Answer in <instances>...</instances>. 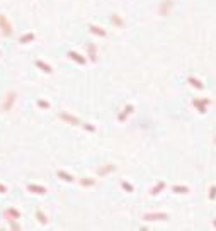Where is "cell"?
<instances>
[{"mask_svg":"<svg viewBox=\"0 0 216 231\" xmlns=\"http://www.w3.org/2000/svg\"><path fill=\"white\" fill-rule=\"evenodd\" d=\"M16 100H17V92L16 90H10V92L5 95L3 102H2V111L3 112H10L12 107H14V104H16Z\"/></svg>","mask_w":216,"mask_h":231,"instance_id":"1","label":"cell"},{"mask_svg":"<svg viewBox=\"0 0 216 231\" xmlns=\"http://www.w3.org/2000/svg\"><path fill=\"white\" fill-rule=\"evenodd\" d=\"M0 55H2V53H0Z\"/></svg>","mask_w":216,"mask_h":231,"instance_id":"26","label":"cell"},{"mask_svg":"<svg viewBox=\"0 0 216 231\" xmlns=\"http://www.w3.org/2000/svg\"><path fill=\"white\" fill-rule=\"evenodd\" d=\"M82 187H94L95 185V179H80Z\"/></svg>","mask_w":216,"mask_h":231,"instance_id":"16","label":"cell"},{"mask_svg":"<svg viewBox=\"0 0 216 231\" xmlns=\"http://www.w3.org/2000/svg\"><path fill=\"white\" fill-rule=\"evenodd\" d=\"M0 32H2L5 38H10L12 36V32H14V29H12V24H10V20L7 19L3 14H0Z\"/></svg>","mask_w":216,"mask_h":231,"instance_id":"2","label":"cell"},{"mask_svg":"<svg viewBox=\"0 0 216 231\" xmlns=\"http://www.w3.org/2000/svg\"><path fill=\"white\" fill-rule=\"evenodd\" d=\"M34 39H36L34 32H26L24 36H21V38H19V43H21V44H29V43H32Z\"/></svg>","mask_w":216,"mask_h":231,"instance_id":"11","label":"cell"},{"mask_svg":"<svg viewBox=\"0 0 216 231\" xmlns=\"http://www.w3.org/2000/svg\"><path fill=\"white\" fill-rule=\"evenodd\" d=\"M89 31L92 32V34H95V36H99V38H106L107 36V32L104 31L102 27H99V26H95V24H90L89 26Z\"/></svg>","mask_w":216,"mask_h":231,"instance_id":"9","label":"cell"},{"mask_svg":"<svg viewBox=\"0 0 216 231\" xmlns=\"http://www.w3.org/2000/svg\"><path fill=\"white\" fill-rule=\"evenodd\" d=\"M163 187H165V183H163V182H160L157 187H153V189H152V196H157V194L160 192V190L163 189Z\"/></svg>","mask_w":216,"mask_h":231,"instance_id":"19","label":"cell"},{"mask_svg":"<svg viewBox=\"0 0 216 231\" xmlns=\"http://www.w3.org/2000/svg\"><path fill=\"white\" fill-rule=\"evenodd\" d=\"M168 216L165 214V212H152V214H145L143 216V219L145 221H165Z\"/></svg>","mask_w":216,"mask_h":231,"instance_id":"4","label":"cell"},{"mask_svg":"<svg viewBox=\"0 0 216 231\" xmlns=\"http://www.w3.org/2000/svg\"><path fill=\"white\" fill-rule=\"evenodd\" d=\"M58 117L62 119L63 122L70 124V126H78V124H82V122H80V119H78V117H75V116H71V114H68V112H58Z\"/></svg>","mask_w":216,"mask_h":231,"instance_id":"3","label":"cell"},{"mask_svg":"<svg viewBox=\"0 0 216 231\" xmlns=\"http://www.w3.org/2000/svg\"><path fill=\"white\" fill-rule=\"evenodd\" d=\"M116 170V165H113V163H106L104 167H100L99 170H97V175L99 177H106V175H109L111 172H114Z\"/></svg>","mask_w":216,"mask_h":231,"instance_id":"5","label":"cell"},{"mask_svg":"<svg viewBox=\"0 0 216 231\" xmlns=\"http://www.w3.org/2000/svg\"><path fill=\"white\" fill-rule=\"evenodd\" d=\"M34 65H36V66H38L41 71H44V73H51V71H53V68L49 66L48 63H44L43 60H36V63H34Z\"/></svg>","mask_w":216,"mask_h":231,"instance_id":"12","label":"cell"},{"mask_svg":"<svg viewBox=\"0 0 216 231\" xmlns=\"http://www.w3.org/2000/svg\"><path fill=\"white\" fill-rule=\"evenodd\" d=\"M10 228H12V229H19L21 226H19V223H17V221H10Z\"/></svg>","mask_w":216,"mask_h":231,"instance_id":"24","label":"cell"},{"mask_svg":"<svg viewBox=\"0 0 216 231\" xmlns=\"http://www.w3.org/2000/svg\"><path fill=\"white\" fill-rule=\"evenodd\" d=\"M3 216L7 218V221H17V219L21 218V214H19V211L17 209H14V207H10V209H7L5 212H3Z\"/></svg>","mask_w":216,"mask_h":231,"instance_id":"6","label":"cell"},{"mask_svg":"<svg viewBox=\"0 0 216 231\" xmlns=\"http://www.w3.org/2000/svg\"><path fill=\"white\" fill-rule=\"evenodd\" d=\"M131 112H133V106H128V107H124V112H123V114H119V117H117V119H119V121L123 122L124 119H126V116H128V114H131Z\"/></svg>","mask_w":216,"mask_h":231,"instance_id":"17","label":"cell"},{"mask_svg":"<svg viewBox=\"0 0 216 231\" xmlns=\"http://www.w3.org/2000/svg\"><path fill=\"white\" fill-rule=\"evenodd\" d=\"M87 53H89L90 61H92V63H95V61H97V48H95L94 43H89V44H87Z\"/></svg>","mask_w":216,"mask_h":231,"instance_id":"10","label":"cell"},{"mask_svg":"<svg viewBox=\"0 0 216 231\" xmlns=\"http://www.w3.org/2000/svg\"><path fill=\"white\" fill-rule=\"evenodd\" d=\"M174 190H175V192H181V194L187 192V189H186V187H174Z\"/></svg>","mask_w":216,"mask_h":231,"instance_id":"23","label":"cell"},{"mask_svg":"<svg viewBox=\"0 0 216 231\" xmlns=\"http://www.w3.org/2000/svg\"><path fill=\"white\" fill-rule=\"evenodd\" d=\"M111 22H113L116 27H119V29L124 26V22H123V19H121L119 14H113V16H111Z\"/></svg>","mask_w":216,"mask_h":231,"instance_id":"14","label":"cell"},{"mask_svg":"<svg viewBox=\"0 0 216 231\" xmlns=\"http://www.w3.org/2000/svg\"><path fill=\"white\" fill-rule=\"evenodd\" d=\"M84 129H85V131H90V133L95 131V128H94V126H90V124H84Z\"/></svg>","mask_w":216,"mask_h":231,"instance_id":"22","label":"cell"},{"mask_svg":"<svg viewBox=\"0 0 216 231\" xmlns=\"http://www.w3.org/2000/svg\"><path fill=\"white\" fill-rule=\"evenodd\" d=\"M168 7H172V3H170V2H168V0H167V2H165L163 5L160 7V14H163V16H167V12H168Z\"/></svg>","mask_w":216,"mask_h":231,"instance_id":"18","label":"cell"},{"mask_svg":"<svg viewBox=\"0 0 216 231\" xmlns=\"http://www.w3.org/2000/svg\"><path fill=\"white\" fill-rule=\"evenodd\" d=\"M67 55H68V58H70V60L77 61L78 65H85V63H87V58H84L82 55H78V53H75V51H68Z\"/></svg>","mask_w":216,"mask_h":231,"instance_id":"8","label":"cell"},{"mask_svg":"<svg viewBox=\"0 0 216 231\" xmlns=\"http://www.w3.org/2000/svg\"><path fill=\"white\" fill-rule=\"evenodd\" d=\"M38 106L41 107V109H49V102H46V100H43V99L38 100Z\"/></svg>","mask_w":216,"mask_h":231,"instance_id":"20","label":"cell"},{"mask_svg":"<svg viewBox=\"0 0 216 231\" xmlns=\"http://www.w3.org/2000/svg\"><path fill=\"white\" fill-rule=\"evenodd\" d=\"M27 190L32 192V194H39V196H44V194L48 192V189H46V187L36 185V183H29V185H27Z\"/></svg>","mask_w":216,"mask_h":231,"instance_id":"7","label":"cell"},{"mask_svg":"<svg viewBox=\"0 0 216 231\" xmlns=\"http://www.w3.org/2000/svg\"><path fill=\"white\" fill-rule=\"evenodd\" d=\"M121 185H123V189H124V190H128V192H133V185H129L128 182H123Z\"/></svg>","mask_w":216,"mask_h":231,"instance_id":"21","label":"cell"},{"mask_svg":"<svg viewBox=\"0 0 216 231\" xmlns=\"http://www.w3.org/2000/svg\"><path fill=\"white\" fill-rule=\"evenodd\" d=\"M36 218H38V221L41 223V224H48V216L43 211H36Z\"/></svg>","mask_w":216,"mask_h":231,"instance_id":"15","label":"cell"},{"mask_svg":"<svg viewBox=\"0 0 216 231\" xmlns=\"http://www.w3.org/2000/svg\"><path fill=\"white\" fill-rule=\"evenodd\" d=\"M56 175H58L62 180H65V182H73V180H75L73 175H70V173L65 172V170H58V173H56Z\"/></svg>","mask_w":216,"mask_h":231,"instance_id":"13","label":"cell"},{"mask_svg":"<svg viewBox=\"0 0 216 231\" xmlns=\"http://www.w3.org/2000/svg\"><path fill=\"white\" fill-rule=\"evenodd\" d=\"M5 192H7V187L3 183H0V194H5Z\"/></svg>","mask_w":216,"mask_h":231,"instance_id":"25","label":"cell"}]
</instances>
